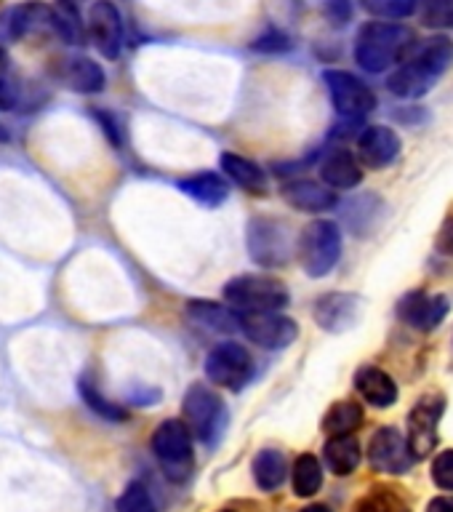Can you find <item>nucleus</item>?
<instances>
[{"label": "nucleus", "instance_id": "nucleus-1", "mask_svg": "<svg viewBox=\"0 0 453 512\" xmlns=\"http://www.w3.org/2000/svg\"><path fill=\"white\" fill-rule=\"evenodd\" d=\"M414 32L395 22H368L355 40V59L366 72H384L411 48Z\"/></svg>", "mask_w": 453, "mask_h": 512}, {"label": "nucleus", "instance_id": "nucleus-2", "mask_svg": "<svg viewBox=\"0 0 453 512\" xmlns=\"http://www.w3.org/2000/svg\"><path fill=\"white\" fill-rule=\"evenodd\" d=\"M184 419L190 424V430L195 432V438L206 446H219L230 424V414L224 400L216 395L206 384H192L187 395H184Z\"/></svg>", "mask_w": 453, "mask_h": 512}, {"label": "nucleus", "instance_id": "nucleus-3", "mask_svg": "<svg viewBox=\"0 0 453 512\" xmlns=\"http://www.w3.org/2000/svg\"><path fill=\"white\" fill-rule=\"evenodd\" d=\"M296 254L302 262V270L310 278H323L334 270L342 256V230L339 224L328 219H315L304 227L296 243Z\"/></svg>", "mask_w": 453, "mask_h": 512}, {"label": "nucleus", "instance_id": "nucleus-4", "mask_svg": "<svg viewBox=\"0 0 453 512\" xmlns=\"http://www.w3.org/2000/svg\"><path fill=\"white\" fill-rule=\"evenodd\" d=\"M152 454L158 456L160 467L171 480L182 483L190 478L192 467H195L190 424L179 422V419H166L152 432Z\"/></svg>", "mask_w": 453, "mask_h": 512}, {"label": "nucleus", "instance_id": "nucleus-5", "mask_svg": "<svg viewBox=\"0 0 453 512\" xmlns=\"http://www.w3.org/2000/svg\"><path fill=\"white\" fill-rule=\"evenodd\" d=\"M224 299L240 310L246 312H278L283 310L291 299L288 288L275 278H264V275H240L232 278L224 286Z\"/></svg>", "mask_w": 453, "mask_h": 512}, {"label": "nucleus", "instance_id": "nucleus-6", "mask_svg": "<svg viewBox=\"0 0 453 512\" xmlns=\"http://www.w3.org/2000/svg\"><path fill=\"white\" fill-rule=\"evenodd\" d=\"M248 251L264 267H283L294 256V235L286 222L272 216H256L248 224Z\"/></svg>", "mask_w": 453, "mask_h": 512}, {"label": "nucleus", "instance_id": "nucleus-7", "mask_svg": "<svg viewBox=\"0 0 453 512\" xmlns=\"http://www.w3.org/2000/svg\"><path fill=\"white\" fill-rule=\"evenodd\" d=\"M206 376L219 387L243 390L254 376V360L248 350L238 342L216 344L206 358Z\"/></svg>", "mask_w": 453, "mask_h": 512}, {"label": "nucleus", "instance_id": "nucleus-8", "mask_svg": "<svg viewBox=\"0 0 453 512\" xmlns=\"http://www.w3.org/2000/svg\"><path fill=\"white\" fill-rule=\"evenodd\" d=\"M323 83H326L328 94H331V102H334L336 112H339L342 118L360 120L376 110L374 91H371L363 80L355 78L352 72L326 70L323 72Z\"/></svg>", "mask_w": 453, "mask_h": 512}, {"label": "nucleus", "instance_id": "nucleus-9", "mask_svg": "<svg viewBox=\"0 0 453 512\" xmlns=\"http://www.w3.org/2000/svg\"><path fill=\"white\" fill-rule=\"evenodd\" d=\"M446 411V398L443 395H424L408 414V448L414 459L430 456V451L438 443L440 416Z\"/></svg>", "mask_w": 453, "mask_h": 512}, {"label": "nucleus", "instance_id": "nucleus-10", "mask_svg": "<svg viewBox=\"0 0 453 512\" xmlns=\"http://www.w3.org/2000/svg\"><path fill=\"white\" fill-rule=\"evenodd\" d=\"M243 334L264 350H286L296 342L299 328L288 315L280 312H246L243 315Z\"/></svg>", "mask_w": 453, "mask_h": 512}, {"label": "nucleus", "instance_id": "nucleus-11", "mask_svg": "<svg viewBox=\"0 0 453 512\" xmlns=\"http://www.w3.org/2000/svg\"><path fill=\"white\" fill-rule=\"evenodd\" d=\"M368 462L379 472L403 475V472L411 470L414 454H411L408 440L400 435V430H395V427H379L371 443H368Z\"/></svg>", "mask_w": 453, "mask_h": 512}, {"label": "nucleus", "instance_id": "nucleus-12", "mask_svg": "<svg viewBox=\"0 0 453 512\" xmlns=\"http://www.w3.org/2000/svg\"><path fill=\"white\" fill-rule=\"evenodd\" d=\"M43 27L54 30V8L46 3L30 0V3H19V6L0 11V43H14Z\"/></svg>", "mask_w": 453, "mask_h": 512}, {"label": "nucleus", "instance_id": "nucleus-13", "mask_svg": "<svg viewBox=\"0 0 453 512\" xmlns=\"http://www.w3.org/2000/svg\"><path fill=\"white\" fill-rule=\"evenodd\" d=\"M88 32L104 59H118L123 48V16L110 0H96L88 11Z\"/></svg>", "mask_w": 453, "mask_h": 512}, {"label": "nucleus", "instance_id": "nucleus-14", "mask_svg": "<svg viewBox=\"0 0 453 512\" xmlns=\"http://www.w3.org/2000/svg\"><path fill=\"white\" fill-rule=\"evenodd\" d=\"M448 310H451V299L446 294H424V291H414L400 299L398 315L406 320L408 326L419 328V331H432L446 320Z\"/></svg>", "mask_w": 453, "mask_h": 512}, {"label": "nucleus", "instance_id": "nucleus-15", "mask_svg": "<svg viewBox=\"0 0 453 512\" xmlns=\"http://www.w3.org/2000/svg\"><path fill=\"white\" fill-rule=\"evenodd\" d=\"M358 152L366 168H387L400 155V136L387 126H368L358 136Z\"/></svg>", "mask_w": 453, "mask_h": 512}, {"label": "nucleus", "instance_id": "nucleus-16", "mask_svg": "<svg viewBox=\"0 0 453 512\" xmlns=\"http://www.w3.org/2000/svg\"><path fill=\"white\" fill-rule=\"evenodd\" d=\"M360 312V299L355 294H326L315 302V320L331 334H342L355 326Z\"/></svg>", "mask_w": 453, "mask_h": 512}, {"label": "nucleus", "instance_id": "nucleus-17", "mask_svg": "<svg viewBox=\"0 0 453 512\" xmlns=\"http://www.w3.org/2000/svg\"><path fill=\"white\" fill-rule=\"evenodd\" d=\"M438 78L440 75H435L427 64H422L416 56H411L408 62L400 64L398 70L387 78V88L395 96H400V99H419V96L427 94L438 83Z\"/></svg>", "mask_w": 453, "mask_h": 512}, {"label": "nucleus", "instance_id": "nucleus-18", "mask_svg": "<svg viewBox=\"0 0 453 512\" xmlns=\"http://www.w3.org/2000/svg\"><path fill=\"white\" fill-rule=\"evenodd\" d=\"M283 198L291 208L304 211V214H323L336 206V192H331L328 184L312 182V179H296L283 187Z\"/></svg>", "mask_w": 453, "mask_h": 512}, {"label": "nucleus", "instance_id": "nucleus-19", "mask_svg": "<svg viewBox=\"0 0 453 512\" xmlns=\"http://www.w3.org/2000/svg\"><path fill=\"white\" fill-rule=\"evenodd\" d=\"M320 179L334 190H350V187H358L360 179H363V168L358 166V160L352 158L350 150L334 147L320 160Z\"/></svg>", "mask_w": 453, "mask_h": 512}, {"label": "nucleus", "instance_id": "nucleus-20", "mask_svg": "<svg viewBox=\"0 0 453 512\" xmlns=\"http://www.w3.org/2000/svg\"><path fill=\"white\" fill-rule=\"evenodd\" d=\"M355 390L360 392V398L376 408H390L398 400V384H395V379L376 366L358 368Z\"/></svg>", "mask_w": 453, "mask_h": 512}, {"label": "nucleus", "instance_id": "nucleus-21", "mask_svg": "<svg viewBox=\"0 0 453 512\" xmlns=\"http://www.w3.org/2000/svg\"><path fill=\"white\" fill-rule=\"evenodd\" d=\"M187 318L208 331H219V334H235L243 331V315H238L224 304L208 302V299H195L187 304Z\"/></svg>", "mask_w": 453, "mask_h": 512}, {"label": "nucleus", "instance_id": "nucleus-22", "mask_svg": "<svg viewBox=\"0 0 453 512\" xmlns=\"http://www.w3.org/2000/svg\"><path fill=\"white\" fill-rule=\"evenodd\" d=\"M62 80L78 94H99L107 83L104 70L88 56H72L62 67Z\"/></svg>", "mask_w": 453, "mask_h": 512}, {"label": "nucleus", "instance_id": "nucleus-23", "mask_svg": "<svg viewBox=\"0 0 453 512\" xmlns=\"http://www.w3.org/2000/svg\"><path fill=\"white\" fill-rule=\"evenodd\" d=\"M179 190L184 195H190L192 200H198L203 206H222L227 195H230V187L224 182L222 176L214 174V171H203V174H195L190 179H182L179 182Z\"/></svg>", "mask_w": 453, "mask_h": 512}, {"label": "nucleus", "instance_id": "nucleus-24", "mask_svg": "<svg viewBox=\"0 0 453 512\" xmlns=\"http://www.w3.org/2000/svg\"><path fill=\"white\" fill-rule=\"evenodd\" d=\"M323 456H326L328 470L334 475H352L358 470L363 451H360V443L352 435H331L326 448H323Z\"/></svg>", "mask_w": 453, "mask_h": 512}, {"label": "nucleus", "instance_id": "nucleus-25", "mask_svg": "<svg viewBox=\"0 0 453 512\" xmlns=\"http://www.w3.org/2000/svg\"><path fill=\"white\" fill-rule=\"evenodd\" d=\"M222 171L230 176L232 182L243 187L251 195H264L267 192V176L256 163H251L243 155H235V152H224L222 155Z\"/></svg>", "mask_w": 453, "mask_h": 512}, {"label": "nucleus", "instance_id": "nucleus-26", "mask_svg": "<svg viewBox=\"0 0 453 512\" xmlns=\"http://www.w3.org/2000/svg\"><path fill=\"white\" fill-rule=\"evenodd\" d=\"M288 475L286 456L280 454L278 448H264L254 459V480L262 491H275L283 486Z\"/></svg>", "mask_w": 453, "mask_h": 512}, {"label": "nucleus", "instance_id": "nucleus-27", "mask_svg": "<svg viewBox=\"0 0 453 512\" xmlns=\"http://www.w3.org/2000/svg\"><path fill=\"white\" fill-rule=\"evenodd\" d=\"M360 424H363V408L352 400H339L323 416V430L328 435H352Z\"/></svg>", "mask_w": 453, "mask_h": 512}, {"label": "nucleus", "instance_id": "nucleus-28", "mask_svg": "<svg viewBox=\"0 0 453 512\" xmlns=\"http://www.w3.org/2000/svg\"><path fill=\"white\" fill-rule=\"evenodd\" d=\"M54 32L64 43H70V46L83 43V22H80L78 0H56Z\"/></svg>", "mask_w": 453, "mask_h": 512}, {"label": "nucleus", "instance_id": "nucleus-29", "mask_svg": "<svg viewBox=\"0 0 453 512\" xmlns=\"http://www.w3.org/2000/svg\"><path fill=\"white\" fill-rule=\"evenodd\" d=\"M320 486H323V470H320V462L312 454H302L294 464V494L312 496V494H318Z\"/></svg>", "mask_w": 453, "mask_h": 512}, {"label": "nucleus", "instance_id": "nucleus-30", "mask_svg": "<svg viewBox=\"0 0 453 512\" xmlns=\"http://www.w3.org/2000/svg\"><path fill=\"white\" fill-rule=\"evenodd\" d=\"M355 512H411L408 502L398 494V488H374L363 496Z\"/></svg>", "mask_w": 453, "mask_h": 512}, {"label": "nucleus", "instance_id": "nucleus-31", "mask_svg": "<svg viewBox=\"0 0 453 512\" xmlns=\"http://www.w3.org/2000/svg\"><path fill=\"white\" fill-rule=\"evenodd\" d=\"M78 387H80V395H83V400H86L88 408H91L94 414L104 416V419H110V422H123V419H126V411L104 398L91 376H83Z\"/></svg>", "mask_w": 453, "mask_h": 512}, {"label": "nucleus", "instance_id": "nucleus-32", "mask_svg": "<svg viewBox=\"0 0 453 512\" xmlns=\"http://www.w3.org/2000/svg\"><path fill=\"white\" fill-rule=\"evenodd\" d=\"M22 104V86L14 75L11 56L0 48V110H16Z\"/></svg>", "mask_w": 453, "mask_h": 512}, {"label": "nucleus", "instance_id": "nucleus-33", "mask_svg": "<svg viewBox=\"0 0 453 512\" xmlns=\"http://www.w3.org/2000/svg\"><path fill=\"white\" fill-rule=\"evenodd\" d=\"M118 512H158V507L152 502L147 486L139 483V480H134V483H128L126 491L120 494Z\"/></svg>", "mask_w": 453, "mask_h": 512}, {"label": "nucleus", "instance_id": "nucleus-34", "mask_svg": "<svg viewBox=\"0 0 453 512\" xmlns=\"http://www.w3.org/2000/svg\"><path fill=\"white\" fill-rule=\"evenodd\" d=\"M363 8L384 19H406L416 11V0H363Z\"/></svg>", "mask_w": 453, "mask_h": 512}, {"label": "nucleus", "instance_id": "nucleus-35", "mask_svg": "<svg viewBox=\"0 0 453 512\" xmlns=\"http://www.w3.org/2000/svg\"><path fill=\"white\" fill-rule=\"evenodd\" d=\"M424 24L438 30L453 27V0H424Z\"/></svg>", "mask_w": 453, "mask_h": 512}, {"label": "nucleus", "instance_id": "nucleus-36", "mask_svg": "<svg viewBox=\"0 0 453 512\" xmlns=\"http://www.w3.org/2000/svg\"><path fill=\"white\" fill-rule=\"evenodd\" d=\"M432 480H435L440 488L453 491V448H448V451L435 456V462H432Z\"/></svg>", "mask_w": 453, "mask_h": 512}, {"label": "nucleus", "instance_id": "nucleus-37", "mask_svg": "<svg viewBox=\"0 0 453 512\" xmlns=\"http://www.w3.org/2000/svg\"><path fill=\"white\" fill-rule=\"evenodd\" d=\"M254 48L256 51H264V54H278V51H288L291 48V40H288L286 32L270 30L262 38H256Z\"/></svg>", "mask_w": 453, "mask_h": 512}, {"label": "nucleus", "instance_id": "nucleus-38", "mask_svg": "<svg viewBox=\"0 0 453 512\" xmlns=\"http://www.w3.org/2000/svg\"><path fill=\"white\" fill-rule=\"evenodd\" d=\"M323 14L334 27H344V24H350L352 19V3L350 0H326V6H323Z\"/></svg>", "mask_w": 453, "mask_h": 512}, {"label": "nucleus", "instance_id": "nucleus-39", "mask_svg": "<svg viewBox=\"0 0 453 512\" xmlns=\"http://www.w3.org/2000/svg\"><path fill=\"white\" fill-rule=\"evenodd\" d=\"M96 118L102 120L104 134L110 136V139L115 144H120V131H118V126H115V120H112V115H107V112H96Z\"/></svg>", "mask_w": 453, "mask_h": 512}, {"label": "nucleus", "instance_id": "nucleus-40", "mask_svg": "<svg viewBox=\"0 0 453 512\" xmlns=\"http://www.w3.org/2000/svg\"><path fill=\"white\" fill-rule=\"evenodd\" d=\"M440 248L453 256V219H448V222L443 224V230H440Z\"/></svg>", "mask_w": 453, "mask_h": 512}, {"label": "nucleus", "instance_id": "nucleus-41", "mask_svg": "<svg viewBox=\"0 0 453 512\" xmlns=\"http://www.w3.org/2000/svg\"><path fill=\"white\" fill-rule=\"evenodd\" d=\"M427 512H453V496H438L427 504Z\"/></svg>", "mask_w": 453, "mask_h": 512}, {"label": "nucleus", "instance_id": "nucleus-42", "mask_svg": "<svg viewBox=\"0 0 453 512\" xmlns=\"http://www.w3.org/2000/svg\"><path fill=\"white\" fill-rule=\"evenodd\" d=\"M302 512H331L326 504H310V507H304Z\"/></svg>", "mask_w": 453, "mask_h": 512}, {"label": "nucleus", "instance_id": "nucleus-43", "mask_svg": "<svg viewBox=\"0 0 453 512\" xmlns=\"http://www.w3.org/2000/svg\"><path fill=\"white\" fill-rule=\"evenodd\" d=\"M222 512H235V510H222Z\"/></svg>", "mask_w": 453, "mask_h": 512}]
</instances>
